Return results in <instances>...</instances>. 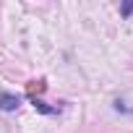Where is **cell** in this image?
Instances as JSON below:
<instances>
[{"label":"cell","instance_id":"obj_1","mask_svg":"<svg viewBox=\"0 0 133 133\" xmlns=\"http://www.w3.org/2000/svg\"><path fill=\"white\" fill-rule=\"evenodd\" d=\"M18 104H21V99H18L16 94H11V91H3V94H0V110H3V112H13Z\"/></svg>","mask_w":133,"mask_h":133},{"label":"cell","instance_id":"obj_2","mask_svg":"<svg viewBox=\"0 0 133 133\" xmlns=\"http://www.w3.org/2000/svg\"><path fill=\"white\" fill-rule=\"evenodd\" d=\"M34 107H37L39 112H44V115H52V112H55L52 107H47V104H44V102H39V99H34Z\"/></svg>","mask_w":133,"mask_h":133},{"label":"cell","instance_id":"obj_3","mask_svg":"<svg viewBox=\"0 0 133 133\" xmlns=\"http://www.w3.org/2000/svg\"><path fill=\"white\" fill-rule=\"evenodd\" d=\"M120 13H123V16H130V13H133V0H128V3H123Z\"/></svg>","mask_w":133,"mask_h":133}]
</instances>
